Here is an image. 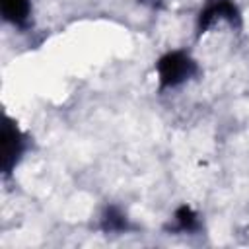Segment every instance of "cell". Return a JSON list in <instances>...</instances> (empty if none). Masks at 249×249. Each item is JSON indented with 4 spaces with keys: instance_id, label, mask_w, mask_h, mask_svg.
<instances>
[{
    "instance_id": "cell-1",
    "label": "cell",
    "mask_w": 249,
    "mask_h": 249,
    "mask_svg": "<svg viewBox=\"0 0 249 249\" xmlns=\"http://www.w3.org/2000/svg\"><path fill=\"white\" fill-rule=\"evenodd\" d=\"M156 72L161 89L177 88L196 74V62L183 51H171L156 62Z\"/></svg>"
},
{
    "instance_id": "cell-2",
    "label": "cell",
    "mask_w": 249,
    "mask_h": 249,
    "mask_svg": "<svg viewBox=\"0 0 249 249\" xmlns=\"http://www.w3.org/2000/svg\"><path fill=\"white\" fill-rule=\"evenodd\" d=\"M216 21H228L231 25H239L241 16H239L237 6L231 0H208L206 6L198 14V21H196L198 33H204Z\"/></svg>"
},
{
    "instance_id": "cell-3",
    "label": "cell",
    "mask_w": 249,
    "mask_h": 249,
    "mask_svg": "<svg viewBox=\"0 0 249 249\" xmlns=\"http://www.w3.org/2000/svg\"><path fill=\"white\" fill-rule=\"evenodd\" d=\"M23 146H25V140H23L21 130L18 128V124L12 119L6 117L4 124H2V171L6 175L19 161V158L23 154Z\"/></svg>"
},
{
    "instance_id": "cell-4",
    "label": "cell",
    "mask_w": 249,
    "mask_h": 249,
    "mask_svg": "<svg viewBox=\"0 0 249 249\" xmlns=\"http://www.w3.org/2000/svg\"><path fill=\"white\" fill-rule=\"evenodd\" d=\"M0 12H2V18L14 27H25L31 16V2L29 0H0Z\"/></svg>"
},
{
    "instance_id": "cell-5",
    "label": "cell",
    "mask_w": 249,
    "mask_h": 249,
    "mask_svg": "<svg viewBox=\"0 0 249 249\" xmlns=\"http://www.w3.org/2000/svg\"><path fill=\"white\" fill-rule=\"evenodd\" d=\"M196 228H198V216H196V212L191 206H187V204L179 206L175 210V214H173V230L187 233V231H195Z\"/></svg>"
},
{
    "instance_id": "cell-6",
    "label": "cell",
    "mask_w": 249,
    "mask_h": 249,
    "mask_svg": "<svg viewBox=\"0 0 249 249\" xmlns=\"http://www.w3.org/2000/svg\"><path fill=\"white\" fill-rule=\"evenodd\" d=\"M101 228L103 231H124L128 228V222H126V216L117 206H109L103 212Z\"/></svg>"
}]
</instances>
